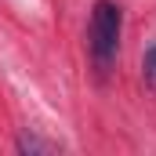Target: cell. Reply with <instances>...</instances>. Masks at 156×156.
<instances>
[{"instance_id":"7a4b0ae2","label":"cell","mask_w":156,"mask_h":156,"mask_svg":"<svg viewBox=\"0 0 156 156\" xmlns=\"http://www.w3.org/2000/svg\"><path fill=\"white\" fill-rule=\"evenodd\" d=\"M15 149H18V153L37 156V153H55L58 145H55V142H47V138H40V134H33V131H22V134H18V142H15Z\"/></svg>"},{"instance_id":"6da1fadb","label":"cell","mask_w":156,"mask_h":156,"mask_svg":"<svg viewBox=\"0 0 156 156\" xmlns=\"http://www.w3.org/2000/svg\"><path fill=\"white\" fill-rule=\"evenodd\" d=\"M120 33H123V11L113 0H98L91 11V26H87V44H91V58L102 73H109L113 58L120 51Z\"/></svg>"},{"instance_id":"3957f363","label":"cell","mask_w":156,"mask_h":156,"mask_svg":"<svg viewBox=\"0 0 156 156\" xmlns=\"http://www.w3.org/2000/svg\"><path fill=\"white\" fill-rule=\"evenodd\" d=\"M142 80H145V87L156 91V44H149L142 55Z\"/></svg>"}]
</instances>
